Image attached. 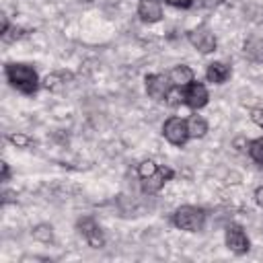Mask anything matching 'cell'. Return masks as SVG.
Returning <instances> with one entry per match:
<instances>
[{
	"mask_svg": "<svg viewBox=\"0 0 263 263\" xmlns=\"http://www.w3.org/2000/svg\"><path fill=\"white\" fill-rule=\"evenodd\" d=\"M6 80L10 82L12 88H16L23 95H35L39 88V76L33 66L21 64V62H10L4 66Z\"/></svg>",
	"mask_w": 263,
	"mask_h": 263,
	"instance_id": "6da1fadb",
	"label": "cell"
},
{
	"mask_svg": "<svg viewBox=\"0 0 263 263\" xmlns=\"http://www.w3.org/2000/svg\"><path fill=\"white\" fill-rule=\"evenodd\" d=\"M173 224L185 232H199L205 226V212L197 205H181L173 214Z\"/></svg>",
	"mask_w": 263,
	"mask_h": 263,
	"instance_id": "7a4b0ae2",
	"label": "cell"
},
{
	"mask_svg": "<svg viewBox=\"0 0 263 263\" xmlns=\"http://www.w3.org/2000/svg\"><path fill=\"white\" fill-rule=\"evenodd\" d=\"M162 136L166 142L173 146H183L189 140V129H187V119L183 117H168L162 125Z\"/></svg>",
	"mask_w": 263,
	"mask_h": 263,
	"instance_id": "3957f363",
	"label": "cell"
},
{
	"mask_svg": "<svg viewBox=\"0 0 263 263\" xmlns=\"http://www.w3.org/2000/svg\"><path fill=\"white\" fill-rule=\"evenodd\" d=\"M224 240H226V247L236 255H245L251 249V240H249L247 232L242 230V226H238V224H228L226 226Z\"/></svg>",
	"mask_w": 263,
	"mask_h": 263,
	"instance_id": "277c9868",
	"label": "cell"
},
{
	"mask_svg": "<svg viewBox=\"0 0 263 263\" xmlns=\"http://www.w3.org/2000/svg\"><path fill=\"white\" fill-rule=\"evenodd\" d=\"M187 39H189V43L199 53H212V51H216V45H218L216 35L208 27H195V29H191L187 33Z\"/></svg>",
	"mask_w": 263,
	"mask_h": 263,
	"instance_id": "5b68a950",
	"label": "cell"
},
{
	"mask_svg": "<svg viewBox=\"0 0 263 263\" xmlns=\"http://www.w3.org/2000/svg\"><path fill=\"white\" fill-rule=\"evenodd\" d=\"M173 88V82L166 74H148L146 76V92L154 101H166L168 92Z\"/></svg>",
	"mask_w": 263,
	"mask_h": 263,
	"instance_id": "8992f818",
	"label": "cell"
},
{
	"mask_svg": "<svg viewBox=\"0 0 263 263\" xmlns=\"http://www.w3.org/2000/svg\"><path fill=\"white\" fill-rule=\"evenodd\" d=\"M78 230H80V234L84 236V240H86L92 249H101V247L105 245L103 230H101V226L97 224L95 218H90V216L80 218V220H78Z\"/></svg>",
	"mask_w": 263,
	"mask_h": 263,
	"instance_id": "52a82bcc",
	"label": "cell"
},
{
	"mask_svg": "<svg viewBox=\"0 0 263 263\" xmlns=\"http://www.w3.org/2000/svg\"><path fill=\"white\" fill-rule=\"evenodd\" d=\"M183 99H185V105H189L191 109H201L208 105L210 95H208V88L199 80H193L187 86H183Z\"/></svg>",
	"mask_w": 263,
	"mask_h": 263,
	"instance_id": "ba28073f",
	"label": "cell"
},
{
	"mask_svg": "<svg viewBox=\"0 0 263 263\" xmlns=\"http://www.w3.org/2000/svg\"><path fill=\"white\" fill-rule=\"evenodd\" d=\"M175 177V171L168 166H158V171L146 179H142V191L144 193H158L166 181H171Z\"/></svg>",
	"mask_w": 263,
	"mask_h": 263,
	"instance_id": "9c48e42d",
	"label": "cell"
},
{
	"mask_svg": "<svg viewBox=\"0 0 263 263\" xmlns=\"http://www.w3.org/2000/svg\"><path fill=\"white\" fill-rule=\"evenodd\" d=\"M138 16L144 23H158L162 18V6L158 0H140Z\"/></svg>",
	"mask_w": 263,
	"mask_h": 263,
	"instance_id": "30bf717a",
	"label": "cell"
},
{
	"mask_svg": "<svg viewBox=\"0 0 263 263\" xmlns=\"http://www.w3.org/2000/svg\"><path fill=\"white\" fill-rule=\"evenodd\" d=\"M230 74H232V70H230V66L224 64V62H212V64H208V68H205V78H208V82H212V84H224V82L230 78Z\"/></svg>",
	"mask_w": 263,
	"mask_h": 263,
	"instance_id": "8fae6325",
	"label": "cell"
},
{
	"mask_svg": "<svg viewBox=\"0 0 263 263\" xmlns=\"http://www.w3.org/2000/svg\"><path fill=\"white\" fill-rule=\"evenodd\" d=\"M168 78H171V82H173V86H187L189 82H193L195 80V72L189 68V66H185V64H179V66H173V70L168 72Z\"/></svg>",
	"mask_w": 263,
	"mask_h": 263,
	"instance_id": "7c38bea8",
	"label": "cell"
},
{
	"mask_svg": "<svg viewBox=\"0 0 263 263\" xmlns=\"http://www.w3.org/2000/svg\"><path fill=\"white\" fill-rule=\"evenodd\" d=\"M242 51H245V55L251 62L263 64V37H251V39H247Z\"/></svg>",
	"mask_w": 263,
	"mask_h": 263,
	"instance_id": "4fadbf2b",
	"label": "cell"
},
{
	"mask_svg": "<svg viewBox=\"0 0 263 263\" xmlns=\"http://www.w3.org/2000/svg\"><path fill=\"white\" fill-rule=\"evenodd\" d=\"M187 129H189V138H203L208 134V121L201 115H191L187 119Z\"/></svg>",
	"mask_w": 263,
	"mask_h": 263,
	"instance_id": "5bb4252c",
	"label": "cell"
},
{
	"mask_svg": "<svg viewBox=\"0 0 263 263\" xmlns=\"http://www.w3.org/2000/svg\"><path fill=\"white\" fill-rule=\"evenodd\" d=\"M247 150H249V156H251L255 162L263 164V136H261V138H255V140H251Z\"/></svg>",
	"mask_w": 263,
	"mask_h": 263,
	"instance_id": "9a60e30c",
	"label": "cell"
},
{
	"mask_svg": "<svg viewBox=\"0 0 263 263\" xmlns=\"http://www.w3.org/2000/svg\"><path fill=\"white\" fill-rule=\"evenodd\" d=\"M33 236L41 242H51L53 240V228L49 224H37L33 228Z\"/></svg>",
	"mask_w": 263,
	"mask_h": 263,
	"instance_id": "2e32d148",
	"label": "cell"
},
{
	"mask_svg": "<svg viewBox=\"0 0 263 263\" xmlns=\"http://www.w3.org/2000/svg\"><path fill=\"white\" fill-rule=\"evenodd\" d=\"M64 82H66V76L64 74H49V76H45L43 86L49 88V90H60L64 86Z\"/></svg>",
	"mask_w": 263,
	"mask_h": 263,
	"instance_id": "e0dca14e",
	"label": "cell"
},
{
	"mask_svg": "<svg viewBox=\"0 0 263 263\" xmlns=\"http://www.w3.org/2000/svg\"><path fill=\"white\" fill-rule=\"evenodd\" d=\"M156 171H158V164H156L154 160H142V162L138 164V175H140V179H146V177L154 175Z\"/></svg>",
	"mask_w": 263,
	"mask_h": 263,
	"instance_id": "ac0fdd59",
	"label": "cell"
},
{
	"mask_svg": "<svg viewBox=\"0 0 263 263\" xmlns=\"http://www.w3.org/2000/svg\"><path fill=\"white\" fill-rule=\"evenodd\" d=\"M8 142L14 144L16 148H27V146L31 144V140H29L25 134H10V136H8Z\"/></svg>",
	"mask_w": 263,
	"mask_h": 263,
	"instance_id": "d6986e66",
	"label": "cell"
},
{
	"mask_svg": "<svg viewBox=\"0 0 263 263\" xmlns=\"http://www.w3.org/2000/svg\"><path fill=\"white\" fill-rule=\"evenodd\" d=\"M249 113H251V121H253L257 127L263 129V109H261V107H253Z\"/></svg>",
	"mask_w": 263,
	"mask_h": 263,
	"instance_id": "ffe728a7",
	"label": "cell"
},
{
	"mask_svg": "<svg viewBox=\"0 0 263 263\" xmlns=\"http://www.w3.org/2000/svg\"><path fill=\"white\" fill-rule=\"evenodd\" d=\"M222 2H224V0H197V4H199L201 8H208V10H214V8H218Z\"/></svg>",
	"mask_w": 263,
	"mask_h": 263,
	"instance_id": "44dd1931",
	"label": "cell"
},
{
	"mask_svg": "<svg viewBox=\"0 0 263 263\" xmlns=\"http://www.w3.org/2000/svg\"><path fill=\"white\" fill-rule=\"evenodd\" d=\"M164 2L171 4V6H175V8H191V4L195 0H164Z\"/></svg>",
	"mask_w": 263,
	"mask_h": 263,
	"instance_id": "7402d4cb",
	"label": "cell"
},
{
	"mask_svg": "<svg viewBox=\"0 0 263 263\" xmlns=\"http://www.w3.org/2000/svg\"><path fill=\"white\" fill-rule=\"evenodd\" d=\"M0 168H2V181H8L10 179V166H8V162L2 160L0 162Z\"/></svg>",
	"mask_w": 263,
	"mask_h": 263,
	"instance_id": "603a6c76",
	"label": "cell"
},
{
	"mask_svg": "<svg viewBox=\"0 0 263 263\" xmlns=\"http://www.w3.org/2000/svg\"><path fill=\"white\" fill-rule=\"evenodd\" d=\"M255 203L263 208V185H259V187L255 189Z\"/></svg>",
	"mask_w": 263,
	"mask_h": 263,
	"instance_id": "cb8c5ba5",
	"label": "cell"
}]
</instances>
